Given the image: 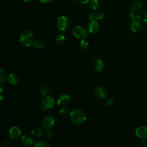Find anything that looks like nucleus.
<instances>
[{
    "label": "nucleus",
    "instance_id": "nucleus-8",
    "mask_svg": "<svg viewBox=\"0 0 147 147\" xmlns=\"http://www.w3.org/2000/svg\"><path fill=\"white\" fill-rule=\"evenodd\" d=\"M99 28V25L96 21H91L87 25L88 32L90 33H96Z\"/></svg>",
    "mask_w": 147,
    "mask_h": 147
},
{
    "label": "nucleus",
    "instance_id": "nucleus-18",
    "mask_svg": "<svg viewBox=\"0 0 147 147\" xmlns=\"http://www.w3.org/2000/svg\"><path fill=\"white\" fill-rule=\"evenodd\" d=\"M31 133L34 137H40L43 134V131L40 127H35L31 131Z\"/></svg>",
    "mask_w": 147,
    "mask_h": 147
},
{
    "label": "nucleus",
    "instance_id": "nucleus-36",
    "mask_svg": "<svg viewBox=\"0 0 147 147\" xmlns=\"http://www.w3.org/2000/svg\"><path fill=\"white\" fill-rule=\"evenodd\" d=\"M0 96H0V97H1L0 102H1V103H2V101H3V95H2V94H1V95H0Z\"/></svg>",
    "mask_w": 147,
    "mask_h": 147
},
{
    "label": "nucleus",
    "instance_id": "nucleus-5",
    "mask_svg": "<svg viewBox=\"0 0 147 147\" xmlns=\"http://www.w3.org/2000/svg\"><path fill=\"white\" fill-rule=\"evenodd\" d=\"M73 34L77 38L83 40L85 39L87 36V31L84 28L81 26H76L74 29Z\"/></svg>",
    "mask_w": 147,
    "mask_h": 147
},
{
    "label": "nucleus",
    "instance_id": "nucleus-10",
    "mask_svg": "<svg viewBox=\"0 0 147 147\" xmlns=\"http://www.w3.org/2000/svg\"><path fill=\"white\" fill-rule=\"evenodd\" d=\"M135 133L139 138L142 139L147 138V127L144 126H140L137 127Z\"/></svg>",
    "mask_w": 147,
    "mask_h": 147
},
{
    "label": "nucleus",
    "instance_id": "nucleus-15",
    "mask_svg": "<svg viewBox=\"0 0 147 147\" xmlns=\"http://www.w3.org/2000/svg\"><path fill=\"white\" fill-rule=\"evenodd\" d=\"M103 16L104 14L102 11H98L94 13H91L89 15V19L90 20V21H96L102 19Z\"/></svg>",
    "mask_w": 147,
    "mask_h": 147
},
{
    "label": "nucleus",
    "instance_id": "nucleus-24",
    "mask_svg": "<svg viewBox=\"0 0 147 147\" xmlns=\"http://www.w3.org/2000/svg\"><path fill=\"white\" fill-rule=\"evenodd\" d=\"M34 147H49V145L48 142L44 141H40L37 142H35L33 145Z\"/></svg>",
    "mask_w": 147,
    "mask_h": 147
},
{
    "label": "nucleus",
    "instance_id": "nucleus-4",
    "mask_svg": "<svg viewBox=\"0 0 147 147\" xmlns=\"http://www.w3.org/2000/svg\"><path fill=\"white\" fill-rule=\"evenodd\" d=\"M56 25L59 30H66L69 26V21L67 17L64 16H60L57 20Z\"/></svg>",
    "mask_w": 147,
    "mask_h": 147
},
{
    "label": "nucleus",
    "instance_id": "nucleus-13",
    "mask_svg": "<svg viewBox=\"0 0 147 147\" xmlns=\"http://www.w3.org/2000/svg\"><path fill=\"white\" fill-rule=\"evenodd\" d=\"M93 67L96 71L100 72L104 68V63L102 60L99 59H97L93 63Z\"/></svg>",
    "mask_w": 147,
    "mask_h": 147
},
{
    "label": "nucleus",
    "instance_id": "nucleus-34",
    "mask_svg": "<svg viewBox=\"0 0 147 147\" xmlns=\"http://www.w3.org/2000/svg\"><path fill=\"white\" fill-rule=\"evenodd\" d=\"M39 1L42 3H47L51 1V0H39Z\"/></svg>",
    "mask_w": 147,
    "mask_h": 147
},
{
    "label": "nucleus",
    "instance_id": "nucleus-37",
    "mask_svg": "<svg viewBox=\"0 0 147 147\" xmlns=\"http://www.w3.org/2000/svg\"><path fill=\"white\" fill-rule=\"evenodd\" d=\"M22 1H23L25 2H30L31 0H22Z\"/></svg>",
    "mask_w": 147,
    "mask_h": 147
},
{
    "label": "nucleus",
    "instance_id": "nucleus-1",
    "mask_svg": "<svg viewBox=\"0 0 147 147\" xmlns=\"http://www.w3.org/2000/svg\"><path fill=\"white\" fill-rule=\"evenodd\" d=\"M69 118L72 123L76 125H80L86 121V114L82 109H75L70 113Z\"/></svg>",
    "mask_w": 147,
    "mask_h": 147
},
{
    "label": "nucleus",
    "instance_id": "nucleus-20",
    "mask_svg": "<svg viewBox=\"0 0 147 147\" xmlns=\"http://www.w3.org/2000/svg\"><path fill=\"white\" fill-rule=\"evenodd\" d=\"M59 114L62 117H67L68 116H69L70 113L67 108L63 107L59 110Z\"/></svg>",
    "mask_w": 147,
    "mask_h": 147
},
{
    "label": "nucleus",
    "instance_id": "nucleus-2",
    "mask_svg": "<svg viewBox=\"0 0 147 147\" xmlns=\"http://www.w3.org/2000/svg\"><path fill=\"white\" fill-rule=\"evenodd\" d=\"M34 34L32 32L29 30H26L22 32L19 38L20 42L21 44L25 47H30L33 42Z\"/></svg>",
    "mask_w": 147,
    "mask_h": 147
},
{
    "label": "nucleus",
    "instance_id": "nucleus-22",
    "mask_svg": "<svg viewBox=\"0 0 147 147\" xmlns=\"http://www.w3.org/2000/svg\"><path fill=\"white\" fill-rule=\"evenodd\" d=\"M89 6L91 9L95 10L99 8V3L98 0H91L89 2Z\"/></svg>",
    "mask_w": 147,
    "mask_h": 147
},
{
    "label": "nucleus",
    "instance_id": "nucleus-11",
    "mask_svg": "<svg viewBox=\"0 0 147 147\" xmlns=\"http://www.w3.org/2000/svg\"><path fill=\"white\" fill-rule=\"evenodd\" d=\"M130 29L132 32L138 33L142 29V25L140 21L137 20H133L130 24Z\"/></svg>",
    "mask_w": 147,
    "mask_h": 147
},
{
    "label": "nucleus",
    "instance_id": "nucleus-19",
    "mask_svg": "<svg viewBox=\"0 0 147 147\" xmlns=\"http://www.w3.org/2000/svg\"><path fill=\"white\" fill-rule=\"evenodd\" d=\"M65 40V38L64 37V36L62 34H57L55 38V42L57 44V45H62L64 43Z\"/></svg>",
    "mask_w": 147,
    "mask_h": 147
},
{
    "label": "nucleus",
    "instance_id": "nucleus-29",
    "mask_svg": "<svg viewBox=\"0 0 147 147\" xmlns=\"http://www.w3.org/2000/svg\"><path fill=\"white\" fill-rule=\"evenodd\" d=\"M45 137L48 140H51V138H52V137H53V133H52V131H51V130H48L45 133Z\"/></svg>",
    "mask_w": 147,
    "mask_h": 147
},
{
    "label": "nucleus",
    "instance_id": "nucleus-23",
    "mask_svg": "<svg viewBox=\"0 0 147 147\" xmlns=\"http://www.w3.org/2000/svg\"><path fill=\"white\" fill-rule=\"evenodd\" d=\"M32 45L34 47H35L36 48H38V49H42L45 47L44 42L43 41H40V40L33 41Z\"/></svg>",
    "mask_w": 147,
    "mask_h": 147
},
{
    "label": "nucleus",
    "instance_id": "nucleus-32",
    "mask_svg": "<svg viewBox=\"0 0 147 147\" xmlns=\"http://www.w3.org/2000/svg\"><path fill=\"white\" fill-rule=\"evenodd\" d=\"M80 3H81L82 4H86L88 2H90V1L91 0H78Z\"/></svg>",
    "mask_w": 147,
    "mask_h": 147
},
{
    "label": "nucleus",
    "instance_id": "nucleus-6",
    "mask_svg": "<svg viewBox=\"0 0 147 147\" xmlns=\"http://www.w3.org/2000/svg\"><path fill=\"white\" fill-rule=\"evenodd\" d=\"M56 123L55 119L52 116H46L45 117L42 121H41V124L42 127L47 130H49L53 127Z\"/></svg>",
    "mask_w": 147,
    "mask_h": 147
},
{
    "label": "nucleus",
    "instance_id": "nucleus-17",
    "mask_svg": "<svg viewBox=\"0 0 147 147\" xmlns=\"http://www.w3.org/2000/svg\"><path fill=\"white\" fill-rule=\"evenodd\" d=\"M138 20L141 22L147 23V11H141L137 16Z\"/></svg>",
    "mask_w": 147,
    "mask_h": 147
},
{
    "label": "nucleus",
    "instance_id": "nucleus-30",
    "mask_svg": "<svg viewBox=\"0 0 147 147\" xmlns=\"http://www.w3.org/2000/svg\"><path fill=\"white\" fill-rule=\"evenodd\" d=\"M129 18H130L131 20H135L136 18V17H137V16H136V14L134 12L132 11V12H131V13L129 14Z\"/></svg>",
    "mask_w": 147,
    "mask_h": 147
},
{
    "label": "nucleus",
    "instance_id": "nucleus-31",
    "mask_svg": "<svg viewBox=\"0 0 147 147\" xmlns=\"http://www.w3.org/2000/svg\"><path fill=\"white\" fill-rule=\"evenodd\" d=\"M141 145L142 146H147V141H146L145 138H142V140L141 142Z\"/></svg>",
    "mask_w": 147,
    "mask_h": 147
},
{
    "label": "nucleus",
    "instance_id": "nucleus-9",
    "mask_svg": "<svg viewBox=\"0 0 147 147\" xmlns=\"http://www.w3.org/2000/svg\"><path fill=\"white\" fill-rule=\"evenodd\" d=\"M9 134L11 138L16 140L21 137V131L17 126H12L9 130Z\"/></svg>",
    "mask_w": 147,
    "mask_h": 147
},
{
    "label": "nucleus",
    "instance_id": "nucleus-27",
    "mask_svg": "<svg viewBox=\"0 0 147 147\" xmlns=\"http://www.w3.org/2000/svg\"><path fill=\"white\" fill-rule=\"evenodd\" d=\"M88 42L86 40H85V39L81 40V41L80 42V46L81 48H82L83 49H86L88 48Z\"/></svg>",
    "mask_w": 147,
    "mask_h": 147
},
{
    "label": "nucleus",
    "instance_id": "nucleus-26",
    "mask_svg": "<svg viewBox=\"0 0 147 147\" xmlns=\"http://www.w3.org/2000/svg\"><path fill=\"white\" fill-rule=\"evenodd\" d=\"M6 78V73L5 71L3 69V68L1 69L0 72V82L1 83H3Z\"/></svg>",
    "mask_w": 147,
    "mask_h": 147
},
{
    "label": "nucleus",
    "instance_id": "nucleus-3",
    "mask_svg": "<svg viewBox=\"0 0 147 147\" xmlns=\"http://www.w3.org/2000/svg\"><path fill=\"white\" fill-rule=\"evenodd\" d=\"M55 105V99L51 96H47L45 97L41 104V109L44 111H48L52 109Z\"/></svg>",
    "mask_w": 147,
    "mask_h": 147
},
{
    "label": "nucleus",
    "instance_id": "nucleus-14",
    "mask_svg": "<svg viewBox=\"0 0 147 147\" xmlns=\"http://www.w3.org/2000/svg\"><path fill=\"white\" fill-rule=\"evenodd\" d=\"M21 143L25 146H30L33 143V140L32 138L29 135H24L22 136L21 139Z\"/></svg>",
    "mask_w": 147,
    "mask_h": 147
},
{
    "label": "nucleus",
    "instance_id": "nucleus-25",
    "mask_svg": "<svg viewBox=\"0 0 147 147\" xmlns=\"http://www.w3.org/2000/svg\"><path fill=\"white\" fill-rule=\"evenodd\" d=\"M49 90V88L47 86H44L41 88L40 92H41V94H42V95L45 96L48 94Z\"/></svg>",
    "mask_w": 147,
    "mask_h": 147
},
{
    "label": "nucleus",
    "instance_id": "nucleus-33",
    "mask_svg": "<svg viewBox=\"0 0 147 147\" xmlns=\"http://www.w3.org/2000/svg\"><path fill=\"white\" fill-rule=\"evenodd\" d=\"M11 140L10 138H7L5 140V144L6 145H9L10 144H11Z\"/></svg>",
    "mask_w": 147,
    "mask_h": 147
},
{
    "label": "nucleus",
    "instance_id": "nucleus-7",
    "mask_svg": "<svg viewBox=\"0 0 147 147\" xmlns=\"http://www.w3.org/2000/svg\"><path fill=\"white\" fill-rule=\"evenodd\" d=\"M70 100V96L67 93H63L59 95L57 99V103L58 105L60 106L64 107L69 103Z\"/></svg>",
    "mask_w": 147,
    "mask_h": 147
},
{
    "label": "nucleus",
    "instance_id": "nucleus-12",
    "mask_svg": "<svg viewBox=\"0 0 147 147\" xmlns=\"http://www.w3.org/2000/svg\"><path fill=\"white\" fill-rule=\"evenodd\" d=\"M95 94L97 98L103 99L107 96V92L105 88L101 87H97L95 90Z\"/></svg>",
    "mask_w": 147,
    "mask_h": 147
},
{
    "label": "nucleus",
    "instance_id": "nucleus-35",
    "mask_svg": "<svg viewBox=\"0 0 147 147\" xmlns=\"http://www.w3.org/2000/svg\"><path fill=\"white\" fill-rule=\"evenodd\" d=\"M0 89H1V92H2L3 90L5 89V86L2 84V83H1V85H0Z\"/></svg>",
    "mask_w": 147,
    "mask_h": 147
},
{
    "label": "nucleus",
    "instance_id": "nucleus-21",
    "mask_svg": "<svg viewBox=\"0 0 147 147\" xmlns=\"http://www.w3.org/2000/svg\"><path fill=\"white\" fill-rule=\"evenodd\" d=\"M142 7V3L140 1H136L132 3L131 10L133 11H137Z\"/></svg>",
    "mask_w": 147,
    "mask_h": 147
},
{
    "label": "nucleus",
    "instance_id": "nucleus-16",
    "mask_svg": "<svg viewBox=\"0 0 147 147\" xmlns=\"http://www.w3.org/2000/svg\"><path fill=\"white\" fill-rule=\"evenodd\" d=\"M7 79L10 84L13 85L17 84L19 82L18 76L16 74L13 73H11L7 75Z\"/></svg>",
    "mask_w": 147,
    "mask_h": 147
},
{
    "label": "nucleus",
    "instance_id": "nucleus-28",
    "mask_svg": "<svg viewBox=\"0 0 147 147\" xmlns=\"http://www.w3.org/2000/svg\"><path fill=\"white\" fill-rule=\"evenodd\" d=\"M114 100L111 98H109L105 100V104L107 106H112L114 105Z\"/></svg>",
    "mask_w": 147,
    "mask_h": 147
}]
</instances>
